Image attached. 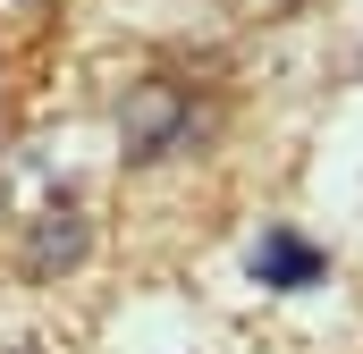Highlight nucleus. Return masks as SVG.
<instances>
[{
  "label": "nucleus",
  "mask_w": 363,
  "mask_h": 354,
  "mask_svg": "<svg viewBox=\"0 0 363 354\" xmlns=\"http://www.w3.org/2000/svg\"><path fill=\"white\" fill-rule=\"evenodd\" d=\"M186 127V93L169 85V76H152V85H135V101H127V152L135 161H152V152H169Z\"/></svg>",
  "instance_id": "1"
},
{
  "label": "nucleus",
  "mask_w": 363,
  "mask_h": 354,
  "mask_svg": "<svg viewBox=\"0 0 363 354\" xmlns=\"http://www.w3.org/2000/svg\"><path fill=\"white\" fill-rule=\"evenodd\" d=\"M17 354H43V346H17Z\"/></svg>",
  "instance_id": "4"
},
{
  "label": "nucleus",
  "mask_w": 363,
  "mask_h": 354,
  "mask_svg": "<svg viewBox=\"0 0 363 354\" xmlns=\"http://www.w3.org/2000/svg\"><path fill=\"white\" fill-rule=\"evenodd\" d=\"M254 278L279 287V295H296V287H313V278H321V245H304L296 228H271V236L254 245Z\"/></svg>",
  "instance_id": "2"
},
{
  "label": "nucleus",
  "mask_w": 363,
  "mask_h": 354,
  "mask_svg": "<svg viewBox=\"0 0 363 354\" xmlns=\"http://www.w3.org/2000/svg\"><path fill=\"white\" fill-rule=\"evenodd\" d=\"M85 262V219L77 211H43L34 228V270H77Z\"/></svg>",
  "instance_id": "3"
}]
</instances>
